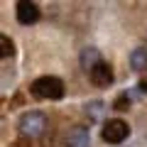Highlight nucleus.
<instances>
[{
  "label": "nucleus",
  "mask_w": 147,
  "mask_h": 147,
  "mask_svg": "<svg viewBox=\"0 0 147 147\" xmlns=\"http://www.w3.org/2000/svg\"><path fill=\"white\" fill-rule=\"evenodd\" d=\"M88 142H91V132L84 125H76L66 135V147H88Z\"/></svg>",
  "instance_id": "obj_6"
},
{
  "label": "nucleus",
  "mask_w": 147,
  "mask_h": 147,
  "mask_svg": "<svg viewBox=\"0 0 147 147\" xmlns=\"http://www.w3.org/2000/svg\"><path fill=\"white\" fill-rule=\"evenodd\" d=\"M0 47H3V49H0V54H3V57H12V42L7 39L5 34L0 37Z\"/></svg>",
  "instance_id": "obj_10"
},
{
  "label": "nucleus",
  "mask_w": 147,
  "mask_h": 147,
  "mask_svg": "<svg viewBox=\"0 0 147 147\" xmlns=\"http://www.w3.org/2000/svg\"><path fill=\"white\" fill-rule=\"evenodd\" d=\"M130 135V127H127V123L125 120H108L103 125V140L105 142H110V145H120L125 137Z\"/></svg>",
  "instance_id": "obj_3"
},
{
  "label": "nucleus",
  "mask_w": 147,
  "mask_h": 147,
  "mask_svg": "<svg viewBox=\"0 0 147 147\" xmlns=\"http://www.w3.org/2000/svg\"><path fill=\"white\" fill-rule=\"evenodd\" d=\"M113 108H115V110H127V108H130V98H127V93L120 96V98L113 103Z\"/></svg>",
  "instance_id": "obj_11"
},
{
  "label": "nucleus",
  "mask_w": 147,
  "mask_h": 147,
  "mask_svg": "<svg viewBox=\"0 0 147 147\" xmlns=\"http://www.w3.org/2000/svg\"><path fill=\"white\" fill-rule=\"evenodd\" d=\"M44 127H47V118H44V113H39V110H27V113H22V118H20V132L25 137L42 135Z\"/></svg>",
  "instance_id": "obj_2"
},
{
  "label": "nucleus",
  "mask_w": 147,
  "mask_h": 147,
  "mask_svg": "<svg viewBox=\"0 0 147 147\" xmlns=\"http://www.w3.org/2000/svg\"><path fill=\"white\" fill-rule=\"evenodd\" d=\"M32 93L44 100H59L64 96V84L57 76H42V79H37L32 84Z\"/></svg>",
  "instance_id": "obj_1"
},
{
  "label": "nucleus",
  "mask_w": 147,
  "mask_h": 147,
  "mask_svg": "<svg viewBox=\"0 0 147 147\" xmlns=\"http://www.w3.org/2000/svg\"><path fill=\"white\" fill-rule=\"evenodd\" d=\"M86 113H91V118H93V120H98L100 113H103V103H100V100H93V103H88V105H86Z\"/></svg>",
  "instance_id": "obj_9"
},
{
  "label": "nucleus",
  "mask_w": 147,
  "mask_h": 147,
  "mask_svg": "<svg viewBox=\"0 0 147 147\" xmlns=\"http://www.w3.org/2000/svg\"><path fill=\"white\" fill-rule=\"evenodd\" d=\"M140 91H142V93H147V71L142 74V79H140Z\"/></svg>",
  "instance_id": "obj_12"
},
{
  "label": "nucleus",
  "mask_w": 147,
  "mask_h": 147,
  "mask_svg": "<svg viewBox=\"0 0 147 147\" xmlns=\"http://www.w3.org/2000/svg\"><path fill=\"white\" fill-rule=\"evenodd\" d=\"M88 76H91V81H93L96 86H110L113 84V69H110L105 61H100L98 66H93L88 71Z\"/></svg>",
  "instance_id": "obj_5"
},
{
  "label": "nucleus",
  "mask_w": 147,
  "mask_h": 147,
  "mask_svg": "<svg viewBox=\"0 0 147 147\" xmlns=\"http://www.w3.org/2000/svg\"><path fill=\"white\" fill-rule=\"evenodd\" d=\"M17 20H20L22 25H32V22H37V20H39V7H37V3H27V0L17 3Z\"/></svg>",
  "instance_id": "obj_4"
},
{
  "label": "nucleus",
  "mask_w": 147,
  "mask_h": 147,
  "mask_svg": "<svg viewBox=\"0 0 147 147\" xmlns=\"http://www.w3.org/2000/svg\"><path fill=\"white\" fill-rule=\"evenodd\" d=\"M103 61L98 54V49H84V54H81V66L86 69V71H91L93 66H98V64Z\"/></svg>",
  "instance_id": "obj_7"
},
{
  "label": "nucleus",
  "mask_w": 147,
  "mask_h": 147,
  "mask_svg": "<svg viewBox=\"0 0 147 147\" xmlns=\"http://www.w3.org/2000/svg\"><path fill=\"white\" fill-rule=\"evenodd\" d=\"M130 64H132V69L147 71V49H135L130 54Z\"/></svg>",
  "instance_id": "obj_8"
}]
</instances>
